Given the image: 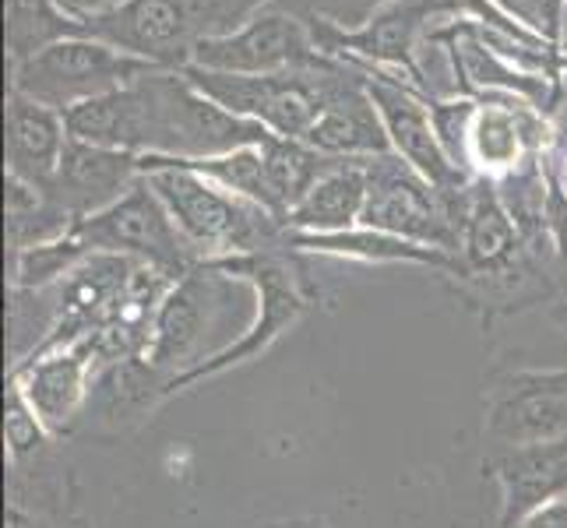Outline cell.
<instances>
[{
    "label": "cell",
    "mask_w": 567,
    "mask_h": 528,
    "mask_svg": "<svg viewBox=\"0 0 567 528\" xmlns=\"http://www.w3.org/2000/svg\"><path fill=\"white\" fill-rule=\"evenodd\" d=\"M142 176L163 198L173 222L181 226L202 261L289 250V229L279 215L219 187L208 176L169 163L163 155H142Z\"/></svg>",
    "instance_id": "obj_1"
},
{
    "label": "cell",
    "mask_w": 567,
    "mask_h": 528,
    "mask_svg": "<svg viewBox=\"0 0 567 528\" xmlns=\"http://www.w3.org/2000/svg\"><path fill=\"white\" fill-rule=\"evenodd\" d=\"M240 286L237 276L215 268V265H198L187 276H181L166 289L152 314V324L145 331V342L127 366L142 377H155L163 387L194 370L198 363L212 360V349L205 345V331H215L229 318V292Z\"/></svg>",
    "instance_id": "obj_2"
},
{
    "label": "cell",
    "mask_w": 567,
    "mask_h": 528,
    "mask_svg": "<svg viewBox=\"0 0 567 528\" xmlns=\"http://www.w3.org/2000/svg\"><path fill=\"white\" fill-rule=\"evenodd\" d=\"M159 71V64L116 50L95 35H68L43 46L25 61L11 64V89L53 110H71L95 95L134 85L138 77Z\"/></svg>",
    "instance_id": "obj_3"
},
{
    "label": "cell",
    "mask_w": 567,
    "mask_h": 528,
    "mask_svg": "<svg viewBox=\"0 0 567 528\" xmlns=\"http://www.w3.org/2000/svg\"><path fill=\"white\" fill-rule=\"evenodd\" d=\"M363 169H367V205L360 226L384 229L405 240L458 253L462 208L468 187L462 194H441L413 166L402 163L399 155L363 159Z\"/></svg>",
    "instance_id": "obj_4"
},
{
    "label": "cell",
    "mask_w": 567,
    "mask_h": 528,
    "mask_svg": "<svg viewBox=\"0 0 567 528\" xmlns=\"http://www.w3.org/2000/svg\"><path fill=\"white\" fill-rule=\"evenodd\" d=\"M74 237L92 253H121V258L159 268L173 279L205 265L145 176L121 201H113L100 215H89V219L78 222Z\"/></svg>",
    "instance_id": "obj_5"
},
{
    "label": "cell",
    "mask_w": 567,
    "mask_h": 528,
    "mask_svg": "<svg viewBox=\"0 0 567 528\" xmlns=\"http://www.w3.org/2000/svg\"><path fill=\"white\" fill-rule=\"evenodd\" d=\"M205 265H215L229 271V276H240L247 279L254 289H258V321L250 324V331L233 342L229 349H223L219 356H212L205 363H198L187 374L173 377L166 387H163V398L177 395L181 387L194 384V381H205V377H215L223 374V370L237 366V363H247L254 356H261V352L276 342L282 331H289L303 318V310L310 307V289L303 286L300 276H292L289 261L282 258V250H268V253H244V258H223V261H205Z\"/></svg>",
    "instance_id": "obj_6"
},
{
    "label": "cell",
    "mask_w": 567,
    "mask_h": 528,
    "mask_svg": "<svg viewBox=\"0 0 567 528\" xmlns=\"http://www.w3.org/2000/svg\"><path fill=\"white\" fill-rule=\"evenodd\" d=\"M307 18L268 8L250 14L240 29L233 32H208L198 35L190 46L187 64L219 74H282L303 71L321 61Z\"/></svg>",
    "instance_id": "obj_7"
},
{
    "label": "cell",
    "mask_w": 567,
    "mask_h": 528,
    "mask_svg": "<svg viewBox=\"0 0 567 528\" xmlns=\"http://www.w3.org/2000/svg\"><path fill=\"white\" fill-rule=\"evenodd\" d=\"M363 77L367 95L374 100L381 121L388 127L391 138V152L399 155L402 163L413 166L426 184H434L441 194H462L476 176L462 173L447 152L437 142L434 121H430V103L423 100L420 92H413L405 82H399L395 74L384 71H357Z\"/></svg>",
    "instance_id": "obj_8"
},
{
    "label": "cell",
    "mask_w": 567,
    "mask_h": 528,
    "mask_svg": "<svg viewBox=\"0 0 567 528\" xmlns=\"http://www.w3.org/2000/svg\"><path fill=\"white\" fill-rule=\"evenodd\" d=\"M486 437L507 452L567 437V366L504 377L486 408Z\"/></svg>",
    "instance_id": "obj_9"
},
{
    "label": "cell",
    "mask_w": 567,
    "mask_h": 528,
    "mask_svg": "<svg viewBox=\"0 0 567 528\" xmlns=\"http://www.w3.org/2000/svg\"><path fill=\"white\" fill-rule=\"evenodd\" d=\"M103 363L100 335H85L64 349H53L47 356H35L11 366L8 381L22 387L25 402L50 429V437H64L74 429L82 405L89 398L92 374Z\"/></svg>",
    "instance_id": "obj_10"
},
{
    "label": "cell",
    "mask_w": 567,
    "mask_h": 528,
    "mask_svg": "<svg viewBox=\"0 0 567 528\" xmlns=\"http://www.w3.org/2000/svg\"><path fill=\"white\" fill-rule=\"evenodd\" d=\"M142 180V155L68 138L64 159L43 187L74 222L100 215Z\"/></svg>",
    "instance_id": "obj_11"
},
{
    "label": "cell",
    "mask_w": 567,
    "mask_h": 528,
    "mask_svg": "<svg viewBox=\"0 0 567 528\" xmlns=\"http://www.w3.org/2000/svg\"><path fill=\"white\" fill-rule=\"evenodd\" d=\"M85 32L159 68H184L194 46L190 11L184 0H131Z\"/></svg>",
    "instance_id": "obj_12"
},
{
    "label": "cell",
    "mask_w": 567,
    "mask_h": 528,
    "mask_svg": "<svg viewBox=\"0 0 567 528\" xmlns=\"http://www.w3.org/2000/svg\"><path fill=\"white\" fill-rule=\"evenodd\" d=\"M300 142L328 155V159H378V155H395L391 152L388 127L374 100L367 95L360 74L321 110V116L307 127Z\"/></svg>",
    "instance_id": "obj_13"
},
{
    "label": "cell",
    "mask_w": 567,
    "mask_h": 528,
    "mask_svg": "<svg viewBox=\"0 0 567 528\" xmlns=\"http://www.w3.org/2000/svg\"><path fill=\"white\" fill-rule=\"evenodd\" d=\"M68 138L61 110L8 89V176L47 187L64 159Z\"/></svg>",
    "instance_id": "obj_14"
},
{
    "label": "cell",
    "mask_w": 567,
    "mask_h": 528,
    "mask_svg": "<svg viewBox=\"0 0 567 528\" xmlns=\"http://www.w3.org/2000/svg\"><path fill=\"white\" fill-rule=\"evenodd\" d=\"M289 250L292 253H324V258H349L367 265H420L434 268L444 276H462L458 253H447L441 247H426L416 240L395 237V232L353 226L346 232H292L289 229Z\"/></svg>",
    "instance_id": "obj_15"
},
{
    "label": "cell",
    "mask_w": 567,
    "mask_h": 528,
    "mask_svg": "<svg viewBox=\"0 0 567 528\" xmlns=\"http://www.w3.org/2000/svg\"><path fill=\"white\" fill-rule=\"evenodd\" d=\"M504 486V528H515L525 515L567 490V437L533 447H512L494 462Z\"/></svg>",
    "instance_id": "obj_16"
},
{
    "label": "cell",
    "mask_w": 567,
    "mask_h": 528,
    "mask_svg": "<svg viewBox=\"0 0 567 528\" xmlns=\"http://www.w3.org/2000/svg\"><path fill=\"white\" fill-rule=\"evenodd\" d=\"M367 205V169L363 159H339L321 180L307 190V198L286 215L292 232H346L360 226Z\"/></svg>",
    "instance_id": "obj_17"
},
{
    "label": "cell",
    "mask_w": 567,
    "mask_h": 528,
    "mask_svg": "<svg viewBox=\"0 0 567 528\" xmlns=\"http://www.w3.org/2000/svg\"><path fill=\"white\" fill-rule=\"evenodd\" d=\"M4 211H8V247L11 253L43 247L53 240H64L74 232V219L56 205L43 187L18 180V176H4Z\"/></svg>",
    "instance_id": "obj_18"
},
{
    "label": "cell",
    "mask_w": 567,
    "mask_h": 528,
    "mask_svg": "<svg viewBox=\"0 0 567 528\" xmlns=\"http://www.w3.org/2000/svg\"><path fill=\"white\" fill-rule=\"evenodd\" d=\"M261 155H265V173L271 187V205H276V215L282 222H286V215L307 198V190L339 163L292 138H271L268 145H261Z\"/></svg>",
    "instance_id": "obj_19"
},
{
    "label": "cell",
    "mask_w": 567,
    "mask_h": 528,
    "mask_svg": "<svg viewBox=\"0 0 567 528\" xmlns=\"http://www.w3.org/2000/svg\"><path fill=\"white\" fill-rule=\"evenodd\" d=\"M68 35H85L82 25L56 8V0H8V53L11 64Z\"/></svg>",
    "instance_id": "obj_20"
},
{
    "label": "cell",
    "mask_w": 567,
    "mask_h": 528,
    "mask_svg": "<svg viewBox=\"0 0 567 528\" xmlns=\"http://www.w3.org/2000/svg\"><path fill=\"white\" fill-rule=\"evenodd\" d=\"M166 159V155H163ZM177 166H187L194 173L208 176L219 187L240 194V198L268 208L276 215V205H271V187H268V173H265V155L261 145H247V148H233L226 155H208V159H169Z\"/></svg>",
    "instance_id": "obj_21"
},
{
    "label": "cell",
    "mask_w": 567,
    "mask_h": 528,
    "mask_svg": "<svg viewBox=\"0 0 567 528\" xmlns=\"http://www.w3.org/2000/svg\"><path fill=\"white\" fill-rule=\"evenodd\" d=\"M85 258H92V250L74 232L43 247L18 250L11 253V289H50L68 279Z\"/></svg>",
    "instance_id": "obj_22"
},
{
    "label": "cell",
    "mask_w": 567,
    "mask_h": 528,
    "mask_svg": "<svg viewBox=\"0 0 567 528\" xmlns=\"http://www.w3.org/2000/svg\"><path fill=\"white\" fill-rule=\"evenodd\" d=\"M476 110H480V103L473 95H455V100L430 103V121H434L441 148L447 152V159L468 176H473V169H468V134H473Z\"/></svg>",
    "instance_id": "obj_23"
},
{
    "label": "cell",
    "mask_w": 567,
    "mask_h": 528,
    "mask_svg": "<svg viewBox=\"0 0 567 528\" xmlns=\"http://www.w3.org/2000/svg\"><path fill=\"white\" fill-rule=\"evenodd\" d=\"M4 434H8L11 462L35 458L50 441V429L39 423V416L32 413V405L22 395V387L14 381H8V391H4Z\"/></svg>",
    "instance_id": "obj_24"
},
{
    "label": "cell",
    "mask_w": 567,
    "mask_h": 528,
    "mask_svg": "<svg viewBox=\"0 0 567 528\" xmlns=\"http://www.w3.org/2000/svg\"><path fill=\"white\" fill-rule=\"evenodd\" d=\"M384 4H391V0H307V18H318V22L336 29H360Z\"/></svg>",
    "instance_id": "obj_25"
},
{
    "label": "cell",
    "mask_w": 567,
    "mask_h": 528,
    "mask_svg": "<svg viewBox=\"0 0 567 528\" xmlns=\"http://www.w3.org/2000/svg\"><path fill=\"white\" fill-rule=\"evenodd\" d=\"M512 8L533 32L557 43V29H560V14L567 8V0H512Z\"/></svg>",
    "instance_id": "obj_26"
},
{
    "label": "cell",
    "mask_w": 567,
    "mask_h": 528,
    "mask_svg": "<svg viewBox=\"0 0 567 528\" xmlns=\"http://www.w3.org/2000/svg\"><path fill=\"white\" fill-rule=\"evenodd\" d=\"M543 173H546V180H550V187L567 194V110H557L550 145L543 152Z\"/></svg>",
    "instance_id": "obj_27"
},
{
    "label": "cell",
    "mask_w": 567,
    "mask_h": 528,
    "mask_svg": "<svg viewBox=\"0 0 567 528\" xmlns=\"http://www.w3.org/2000/svg\"><path fill=\"white\" fill-rule=\"evenodd\" d=\"M124 4H131V0H56V8H61L74 25H95V22H103V18L116 14Z\"/></svg>",
    "instance_id": "obj_28"
},
{
    "label": "cell",
    "mask_w": 567,
    "mask_h": 528,
    "mask_svg": "<svg viewBox=\"0 0 567 528\" xmlns=\"http://www.w3.org/2000/svg\"><path fill=\"white\" fill-rule=\"evenodd\" d=\"M546 232H550L554 253L567 265V194H560L557 187H550V198H546Z\"/></svg>",
    "instance_id": "obj_29"
},
{
    "label": "cell",
    "mask_w": 567,
    "mask_h": 528,
    "mask_svg": "<svg viewBox=\"0 0 567 528\" xmlns=\"http://www.w3.org/2000/svg\"><path fill=\"white\" fill-rule=\"evenodd\" d=\"M515 528H567V490L533 507Z\"/></svg>",
    "instance_id": "obj_30"
},
{
    "label": "cell",
    "mask_w": 567,
    "mask_h": 528,
    "mask_svg": "<svg viewBox=\"0 0 567 528\" xmlns=\"http://www.w3.org/2000/svg\"><path fill=\"white\" fill-rule=\"evenodd\" d=\"M8 528H39L32 515H25L22 507L11 504V511H8Z\"/></svg>",
    "instance_id": "obj_31"
},
{
    "label": "cell",
    "mask_w": 567,
    "mask_h": 528,
    "mask_svg": "<svg viewBox=\"0 0 567 528\" xmlns=\"http://www.w3.org/2000/svg\"><path fill=\"white\" fill-rule=\"evenodd\" d=\"M215 4L229 14V11H254L258 4H265V0H215Z\"/></svg>",
    "instance_id": "obj_32"
}]
</instances>
